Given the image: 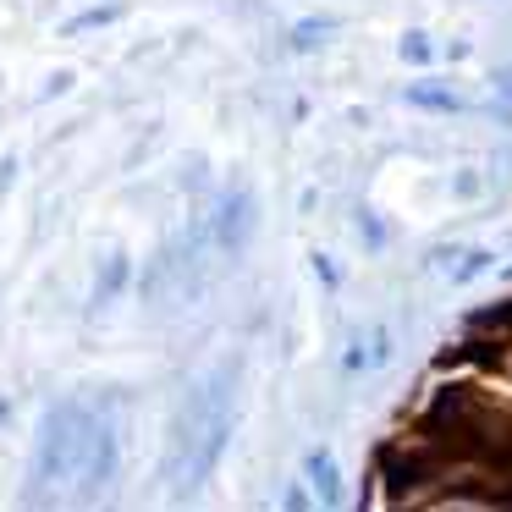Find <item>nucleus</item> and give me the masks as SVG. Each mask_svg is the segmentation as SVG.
<instances>
[{
	"label": "nucleus",
	"mask_w": 512,
	"mask_h": 512,
	"mask_svg": "<svg viewBox=\"0 0 512 512\" xmlns=\"http://www.w3.org/2000/svg\"><path fill=\"white\" fill-rule=\"evenodd\" d=\"M314 270H320V281H325V287H336V281H342V270H336L325 254H314Z\"/></svg>",
	"instance_id": "f8f14e48"
},
{
	"label": "nucleus",
	"mask_w": 512,
	"mask_h": 512,
	"mask_svg": "<svg viewBox=\"0 0 512 512\" xmlns=\"http://www.w3.org/2000/svg\"><path fill=\"white\" fill-rule=\"evenodd\" d=\"M12 177H17V160H12V155H6V160H0V193L12 188Z\"/></svg>",
	"instance_id": "ddd939ff"
},
{
	"label": "nucleus",
	"mask_w": 512,
	"mask_h": 512,
	"mask_svg": "<svg viewBox=\"0 0 512 512\" xmlns=\"http://www.w3.org/2000/svg\"><path fill=\"white\" fill-rule=\"evenodd\" d=\"M397 56L408 61V67H430V61H435V45H430V34H419V28H413V34H402Z\"/></svg>",
	"instance_id": "6e6552de"
},
{
	"label": "nucleus",
	"mask_w": 512,
	"mask_h": 512,
	"mask_svg": "<svg viewBox=\"0 0 512 512\" xmlns=\"http://www.w3.org/2000/svg\"><path fill=\"white\" fill-rule=\"evenodd\" d=\"M485 265H490V254H485V248H463V254H457L452 281H474V276H485Z\"/></svg>",
	"instance_id": "9d476101"
},
{
	"label": "nucleus",
	"mask_w": 512,
	"mask_h": 512,
	"mask_svg": "<svg viewBox=\"0 0 512 512\" xmlns=\"http://www.w3.org/2000/svg\"><path fill=\"white\" fill-rule=\"evenodd\" d=\"M127 281H133V265H127V254H111L100 270V281H94V309H105L111 298H122Z\"/></svg>",
	"instance_id": "39448f33"
},
{
	"label": "nucleus",
	"mask_w": 512,
	"mask_h": 512,
	"mask_svg": "<svg viewBox=\"0 0 512 512\" xmlns=\"http://www.w3.org/2000/svg\"><path fill=\"white\" fill-rule=\"evenodd\" d=\"M408 105H419V111H463V100H457V94H446V83H413Z\"/></svg>",
	"instance_id": "423d86ee"
},
{
	"label": "nucleus",
	"mask_w": 512,
	"mask_h": 512,
	"mask_svg": "<svg viewBox=\"0 0 512 512\" xmlns=\"http://www.w3.org/2000/svg\"><path fill=\"white\" fill-rule=\"evenodd\" d=\"M303 468H309V479L320 485V501H336V496H342V490H336L342 479H336V463H331V452H309V463H303Z\"/></svg>",
	"instance_id": "0eeeda50"
},
{
	"label": "nucleus",
	"mask_w": 512,
	"mask_h": 512,
	"mask_svg": "<svg viewBox=\"0 0 512 512\" xmlns=\"http://www.w3.org/2000/svg\"><path fill=\"white\" fill-rule=\"evenodd\" d=\"M237 430V364H221L204 386L188 391V408L177 419V441H171V479L182 490L204 485L221 463L226 441Z\"/></svg>",
	"instance_id": "f257e3e1"
},
{
	"label": "nucleus",
	"mask_w": 512,
	"mask_h": 512,
	"mask_svg": "<svg viewBox=\"0 0 512 512\" xmlns=\"http://www.w3.org/2000/svg\"><path fill=\"white\" fill-rule=\"evenodd\" d=\"M248 232H254V193H248V188H232V193L221 199V210H215V221H210V237H215V248L237 254V248L248 243Z\"/></svg>",
	"instance_id": "7ed1b4c3"
},
{
	"label": "nucleus",
	"mask_w": 512,
	"mask_h": 512,
	"mask_svg": "<svg viewBox=\"0 0 512 512\" xmlns=\"http://www.w3.org/2000/svg\"><path fill=\"white\" fill-rule=\"evenodd\" d=\"M116 17H122V6H94V12H83V17H72L67 23V34H89V28H105V23H116Z\"/></svg>",
	"instance_id": "1a4fd4ad"
},
{
	"label": "nucleus",
	"mask_w": 512,
	"mask_h": 512,
	"mask_svg": "<svg viewBox=\"0 0 512 512\" xmlns=\"http://www.w3.org/2000/svg\"><path fill=\"white\" fill-rule=\"evenodd\" d=\"M94 413L83 402H56L39 424V441H34V463H28V485L50 490V485H67V479L83 474V457H89V441H94Z\"/></svg>",
	"instance_id": "f03ea898"
},
{
	"label": "nucleus",
	"mask_w": 512,
	"mask_h": 512,
	"mask_svg": "<svg viewBox=\"0 0 512 512\" xmlns=\"http://www.w3.org/2000/svg\"><path fill=\"white\" fill-rule=\"evenodd\" d=\"M116 457H122V446H116V424H94V441H89V457H83V474H78V485L89 490H105L116 479Z\"/></svg>",
	"instance_id": "20e7f679"
},
{
	"label": "nucleus",
	"mask_w": 512,
	"mask_h": 512,
	"mask_svg": "<svg viewBox=\"0 0 512 512\" xmlns=\"http://www.w3.org/2000/svg\"><path fill=\"white\" fill-rule=\"evenodd\" d=\"M331 17H314V23H298V28H292V45H298V50H314V39H320V34H331Z\"/></svg>",
	"instance_id": "9b49d317"
}]
</instances>
